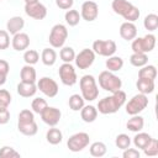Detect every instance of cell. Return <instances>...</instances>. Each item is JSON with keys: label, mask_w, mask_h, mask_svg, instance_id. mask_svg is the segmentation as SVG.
<instances>
[{"label": "cell", "mask_w": 158, "mask_h": 158, "mask_svg": "<svg viewBox=\"0 0 158 158\" xmlns=\"http://www.w3.org/2000/svg\"><path fill=\"white\" fill-rule=\"evenodd\" d=\"M126 93L122 91L121 89L111 93L110 96H105L104 99L99 100L98 102V112L102 114V115H109V114H115L117 112L126 102Z\"/></svg>", "instance_id": "obj_1"}, {"label": "cell", "mask_w": 158, "mask_h": 158, "mask_svg": "<svg viewBox=\"0 0 158 158\" xmlns=\"http://www.w3.org/2000/svg\"><path fill=\"white\" fill-rule=\"evenodd\" d=\"M111 7L115 14L122 16L126 21H130V22H135L136 20H138L141 15L138 7H136L127 0H112Z\"/></svg>", "instance_id": "obj_2"}, {"label": "cell", "mask_w": 158, "mask_h": 158, "mask_svg": "<svg viewBox=\"0 0 158 158\" xmlns=\"http://www.w3.org/2000/svg\"><path fill=\"white\" fill-rule=\"evenodd\" d=\"M79 86L81 91V96L86 101H94L99 96V88L95 78L91 74H85L79 80Z\"/></svg>", "instance_id": "obj_3"}, {"label": "cell", "mask_w": 158, "mask_h": 158, "mask_svg": "<svg viewBox=\"0 0 158 158\" xmlns=\"http://www.w3.org/2000/svg\"><path fill=\"white\" fill-rule=\"evenodd\" d=\"M99 85L105 91L115 93L122 88V80L110 70H104L99 74Z\"/></svg>", "instance_id": "obj_4"}, {"label": "cell", "mask_w": 158, "mask_h": 158, "mask_svg": "<svg viewBox=\"0 0 158 158\" xmlns=\"http://www.w3.org/2000/svg\"><path fill=\"white\" fill-rule=\"evenodd\" d=\"M156 47V36L153 33H147L143 37L133 38L131 48L133 53H149Z\"/></svg>", "instance_id": "obj_5"}, {"label": "cell", "mask_w": 158, "mask_h": 158, "mask_svg": "<svg viewBox=\"0 0 158 158\" xmlns=\"http://www.w3.org/2000/svg\"><path fill=\"white\" fill-rule=\"evenodd\" d=\"M68 38V30L63 23H57L52 27L48 42L53 48H62Z\"/></svg>", "instance_id": "obj_6"}, {"label": "cell", "mask_w": 158, "mask_h": 158, "mask_svg": "<svg viewBox=\"0 0 158 158\" xmlns=\"http://www.w3.org/2000/svg\"><path fill=\"white\" fill-rule=\"evenodd\" d=\"M148 98L144 94L138 93L137 95L132 96L128 102L126 104V112L128 115H138L139 112H142L147 106H148Z\"/></svg>", "instance_id": "obj_7"}, {"label": "cell", "mask_w": 158, "mask_h": 158, "mask_svg": "<svg viewBox=\"0 0 158 158\" xmlns=\"http://www.w3.org/2000/svg\"><path fill=\"white\" fill-rule=\"evenodd\" d=\"M95 54H99L101 57H110L114 56L117 46L116 42L112 40H96L93 42V48Z\"/></svg>", "instance_id": "obj_8"}, {"label": "cell", "mask_w": 158, "mask_h": 158, "mask_svg": "<svg viewBox=\"0 0 158 158\" xmlns=\"http://www.w3.org/2000/svg\"><path fill=\"white\" fill-rule=\"evenodd\" d=\"M90 137L86 132H77L72 135L67 141V147L72 152H80L89 146Z\"/></svg>", "instance_id": "obj_9"}, {"label": "cell", "mask_w": 158, "mask_h": 158, "mask_svg": "<svg viewBox=\"0 0 158 158\" xmlns=\"http://www.w3.org/2000/svg\"><path fill=\"white\" fill-rule=\"evenodd\" d=\"M58 74H59L60 81L67 86H73L78 80L77 72L72 65V63H63L58 69Z\"/></svg>", "instance_id": "obj_10"}, {"label": "cell", "mask_w": 158, "mask_h": 158, "mask_svg": "<svg viewBox=\"0 0 158 158\" xmlns=\"http://www.w3.org/2000/svg\"><path fill=\"white\" fill-rule=\"evenodd\" d=\"M38 89L47 98H54L58 94V91H59V88H58L57 81L54 79L49 78V77H42L37 81V90Z\"/></svg>", "instance_id": "obj_11"}, {"label": "cell", "mask_w": 158, "mask_h": 158, "mask_svg": "<svg viewBox=\"0 0 158 158\" xmlns=\"http://www.w3.org/2000/svg\"><path fill=\"white\" fill-rule=\"evenodd\" d=\"M94 60H95V53L93 49H89V48L81 49L78 54H75V58H74L75 65L79 69H88L89 67H91Z\"/></svg>", "instance_id": "obj_12"}, {"label": "cell", "mask_w": 158, "mask_h": 158, "mask_svg": "<svg viewBox=\"0 0 158 158\" xmlns=\"http://www.w3.org/2000/svg\"><path fill=\"white\" fill-rule=\"evenodd\" d=\"M80 16L88 22H93L99 16V6L95 1H84L80 7Z\"/></svg>", "instance_id": "obj_13"}, {"label": "cell", "mask_w": 158, "mask_h": 158, "mask_svg": "<svg viewBox=\"0 0 158 158\" xmlns=\"http://www.w3.org/2000/svg\"><path fill=\"white\" fill-rule=\"evenodd\" d=\"M41 118L42 121L48 125V126H57L58 122L60 121V117H62V112L57 107H53V106H47L41 114Z\"/></svg>", "instance_id": "obj_14"}, {"label": "cell", "mask_w": 158, "mask_h": 158, "mask_svg": "<svg viewBox=\"0 0 158 158\" xmlns=\"http://www.w3.org/2000/svg\"><path fill=\"white\" fill-rule=\"evenodd\" d=\"M25 12L27 16L35 20H43L47 16V7L40 1L33 4H25Z\"/></svg>", "instance_id": "obj_15"}, {"label": "cell", "mask_w": 158, "mask_h": 158, "mask_svg": "<svg viewBox=\"0 0 158 158\" xmlns=\"http://www.w3.org/2000/svg\"><path fill=\"white\" fill-rule=\"evenodd\" d=\"M11 46L15 51L21 52V51H26L30 46V37L27 33L25 32H19L16 35H14L12 40H11Z\"/></svg>", "instance_id": "obj_16"}, {"label": "cell", "mask_w": 158, "mask_h": 158, "mask_svg": "<svg viewBox=\"0 0 158 158\" xmlns=\"http://www.w3.org/2000/svg\"><path fill=\"white\" fill-rule=\"evenodd\" d=\"M120 36L125 41H132L137 36V27L133 22L126 21L120 26Z\"/></svg>", "instance_id": "obj_17"}, {"label": "cell", "mask_w": 158, "mask_h": 158, "mask_svg": "<svg viewBox=\"0 0 158 158\" xmlns=\"http://www.w3.org/2000/svg\"><path fill=\"white\" fill-rule=\"evenodd\" d=\"M25 26V20L21 16H12L6 22V31L9 35H16L21 32V30Z\"/></svg>", "instance_id": "obj_18"}, {"label": "cell", "mask_w": 158, "mask_h": 158, "mask_svg": "<svg viewBox=\"0 0 158 158\" xmlns=\"http://www.w3.org/2000/svg\"><path fill=\"white\" fill-rule=\"evenodd\" d=\"M36 91H37V85L35 83L20 81L17 84V94L22 98H31L36 94Z\"/></svg>", "instance_id": "obj_19"}, {"label": "cell", "mask_w": 158, "mask_h": 158, "mask_svg": "<svg viewBox=\"0 0 158 158\" xmlns=\"http://www.w3.org/2000/svg\"><path fill=\"white\" fill-rule=\"evenodd\" d=\"M80 117L84 122L91 123L98 117V109L93 105H84L80 110Z\"/></svg>", "instance_id": "obj_20"}, {"label": "cell", "mask_w": 158, "mask_h": 158, "mask_svg": "<svg viewBox=\"0 0 158 158\" xmlns=\"http://www.w3.org/2000/svg\"><path fill=\"white\" fill-rule=\"evenodd\" d=\"M20 78H21V81H25V83H36L37 74L33 65H30V64L23 65L20 72Z\"/></svg>", "instance_id": "obj_21"}, {"label": "cell", "mask_w": 158, "mask_h": 158, "mask_svg": "<svg viewBox=\"0 0 158 158\" xmlns=\"http://www.w3.org/2000/svg\"><path fill=\"white\" fill-rule=\"evenodd\" d=\"M136 86L138 89V91L141 94L148 95L152 94L154 91V80L152 79H144V78H138V80L136 81Z\"/></svg>", "instance_id": "obj_22"}, {"label": "cell", "mask_w": 158, "mask_h": 158, "mask_svg": "<svg viewBox=\"0 0 158 158\" xmlns=\"http://www.w3.org/2000/svg\"><path fill=\"white\" fill-rule=\"evenodd\" d=\"M17 130L20 133L25 135V136H35L38 131V126L36 123V121H31V122H17Z\"/></svg>", "instance_id": "obj_23"}, {"label": "cell", "mask_w": 158, "mask_h": 158, "mask_svg": "<svg viewBox=\"0 0 158 158\" xmlns=\"http://www.w3.org/2000/svg\"><path fill=\"white\" fill-rule=\"evenodd\" d=\"M144 126V118L139 115H132V117L127 121L126 123V127L128 131H132V132H139L142 131Z\"/></svg>", "instance_id": "obj_24"}, {"label": "cell", "mask_w": 158, "mask_h": 158, "mask_svg": "<svg viewBox=\"0 0 158 158\" xmlns=\"http://www.w3.org/2000/svg\"><path fill=\"white\" fill-rule=\"evenodd\" d=\"M46 138H47V142L49 144H59L63 139V133L59 128H56V126H52V128H49L46 133Z\"/></svg>", "instance_id": "obj_25"}, {"label": "cell", "mask_w": 158, "mask_h": 158, "mask_svg": "<svg viewBox=\"0 0 158 158\" xmlns=\"http://www.w3.org/2000/svg\"><path fill=\"white\" fill-rule=\"evenodd\" d=\"M41 60L44 65L52 67L57 62V52L53 48H44L41 53Z\"/></svg>", "instance_id": "obj_26"}, {"label": "cell", "mask_w": 158, "mask_h": 158, "mask_svg": "<svg viewBox=\"0 0 158 158\" xmlns=\"http://www.w3.org/2000/svg\"><path fill=\"white\" fill-rule=\"evenodd\" d=\"M105 65H106L107 70H110V72H118L123 67V59L118 56H110V57H107Z\"/></svg>", "instance_id": "obj_27"}, {"label": "cell", "mask_w": 158, "mask_h": 158, "mask_svg": "<svg viewBox=\"0 0 158 158\" xmlns=\"http://www.w3.org/2000/svg\"><path fill=\"white\" fill-rule=\"evenodd\" d=\"M152 139V136L149 133H146V132H137L136 136L133 137V144L136 148H139V149H143Z\"/></svg>", "instance_id": "obj_28"}, {"label": "cell", "mask_w": 158, "mask_h": 158, "mask_svg": "<svg viewBox=\"0 0 158 158\" xmlns=\"http://www.w3.org/2000/svg\"><path fill=\"white\" fill-rule=\"evenodd\" d=\"M138 78H144V79H152L154 80L157 78V69L152 64H146L141 67L138 72Z\"/></svg>", "instance_id": "obj_29"}, {"label": "cell", "mask_w": 158, "mask_h": 158, "mask_svg": "<svg viewBox=\"0 0 158 158\" xmlns=\"http://www.w3.org/2000/svg\"><path fill=\"white\" fill-rule=\"evenodd\" d=\"M130 63L133 67L141 68V67L148 64V56H147V53H132L130 57Z\"/></svg>", "instance_id": "obj_30"}, {"label": "cell", "mask_w": 158, "mask_h": 158, "mask_svg": "<svg viewBox=\"0 0 158 158\" xmlns=\"http://www.w3.org/2000/svg\"><path fill=\"white\" fill-rule=\"evenodd\" d=\"M84 98L79 94H73L69 96V100H68V105L69 107L73 110V111H80L81 107L85 105L84 104Z\"/></svg>", "instance_id": "obj_31"}, {"label": "cell", "mask_w": 158, "mask_h": 158, "mask_svg": "<svg viewBox=\"0 0 158 158\" xmlns=\"http://www.w3.org/2000/svg\"><path fill=\"white\" fill-rule=\"evenodd\" d=\"M80 19H81V16H80L79 11H78V10H74V9L67 10V12H65V15H64L65 22H67L69 26H72V27H73V26H77V25L79 23Z\"/></svg>", "instance_id": "obj_32"}, {"label": "cell", "mask_w": 158, "mask_h": 158, "mask_svg": "<svg viewBox=\"0 0 158 158\" xmlns=\"http://www.w3.org/2000/svg\"><path fill=\"white\" fill-rule=\"evenodd\" d=\"M89 151H90V154L93 157H102V156L106 154L107 148H106V144L104 142H99L98 141V142H94V143L90 144Z\"/></svg>", "instance_id": "obj_33"}, {"label": "cell", "mask_w": 158, "mask_h": 158, "mask_svg": "<svg viewBox=\"0 0 158 158\" xmlns=\"http://www.w3.org/2000/svg\"><path fill=\"white\" fill-rule=\"evenodd\" d=\"M143 26L149 32H153L158 28V16L156 14H148L143 20Z\"/></svg>", "instance_id": "obj_34"}, {"label": "cell", "mask_w": 158, "mask_h": 158, "mask_svg": "<svg viewBox=\"0 0 158 158\" xmlns=\"http://www.w3.org/2000/svg\"><path fill=\"white\" fill-rule=\"evenodd\" d=\"M59 57L63 60V63H72L75 58V52L72 47H62L59 52Z\"/></svg>", "instance_id": "obj_35"}, {"label": "cell", "mask_w": 158, "mask_h": 158, "mask_svg": "<svg viewBox=\"0 0 158 158\" xmlns=\"http://www.w3.org/2000/svg\"><path fill=\"white\" fill-rule=\"evenodd\" d=\"M23 60H25L26 64L33 65L40 60V54L35 49H26L25 53H23Z\"/></svg>", "instance_id": "obj_36"}, {"label": "cell", "mask_w": 158, "mask_h": 158, "mask_svg": "<svg viewBox=\"0 0 158 158\" xmlns=\"http://www.w3.org/2000/svg\"><path fill=\"white\" fill-rule=\"evenodd\" d=\"M115 144H116L117 148H120V149L123 151V149H126V148L130 147V144H131V138H130V136L126 135V133H120V135H117V137L115 138Z\"/></svg>", "instance_id": "obj_37"}, {"label": "cell", "mask_w": 158, "mask_h": 158, "mask_svg": "<svg viewBox=\"0 0 158 158\" xmlns=\"http://www.w3.org/2000/svg\"><path fill=\"white\" fill-rule=\"evenodd\" d=\"M47 106H48L47 101L44 99H42V98H36L31 102V109H32V111L35 114H41Z\"/></svg>", "instance_id": "obj_38"}, {"label": "cell", "mask_w": 158, "mask_h": 158, "mask_svg": "<svg viewBox=\"0 0 158 158\" xmlns=\"http://www.w3.org/2000/svg\"><path fill=\"white\" fill-rule=\"evenodd\" d=\"M143 153L147 156V157H154L158 154V141L156 138H152L151 142L142 149Z\"/></svg>", "instance_id": "obj_39"}, {"label": "cell", "mask_w": 158, "mask_h": 158, "mask_svg": "<svg viewBox=\"0 0 158 158\" xmlns=\"http://www.w3.org/2000/svg\"><path fill=\"white\" fill-rule=\"evenodd\" d=\"M19 157L20 153L12 147L4 146L0 148V158H19Z\"/></svg>", "instance_id": "obj_40"}, {"label": "cell", "mask_w": 158, "mask_h": 158, "mask_svg": "<svg viewBox=\"0 0 158 158\" xmlns=\"http://www.w3.org/2000/svg\"><path fill=\"white\" fill-rule=\"evenodd\" d=\"M35 121V114L33 111L28 109H23L19 114V122H31Z\"/></svg>", "instance_id": "obj_41"}, {"label": "cell", "mask_w": 158, "mask_h": 158, "mask_svg": "<svg viewBox=\"0 0 158 158\" xmlns=\"http://www.w3.org/2000/svg\"><path fill=\"white\" fill-rule=\"evenodd\" d=\"M10 46V35L5 30H0V49H7Z\"/></svg>", "instance_id": "obj_42"}, {"label": "cell", "mask_w": 158, "mask_h": 158, "mask_svg": "<svg viewBox=\"0 0 158 158\" xmlns=\"http://www.w3.org/2000/svg\"><path fill=\"white\" fill-rule=\"evenodd\" d=\"M10 102H11V94L6 89H0V104L9 107Z\"/></svg>", "instance_id": "obj_43"}, {"label": "cell", "mask_w": 158, "mask_h": 158, "mask_svg": "<svg viewBox=\"0 0 158 158\" xmlns=\"http://www.w3.org/2000/svg\"><path fill=\"white\" fill-rule=\"evenodd\" d=\"M141 153L138 152V149L136 148H126L123 149V153H122V157L123 158H139Z\"/></svg>", "instance_id": "obj_44"}, {"label": "cell", "mask_w": 158, "mask_h": 158, "mask_svg": "<svg viewBox=\"0 0 158 158\" xmlns=\"http://www.w3.org/2000/svg\"><path fill=\"white\" fill-rule=\"evenodd\" d=\"M74 4V0H56V5L62 10H69L72 9Z\"/></svg>", "instance_id": "obj_45"}, {"label": "cell", "mask_w": 158, "mask_h": 158, "mask_svg": "<svg viewBox=\"0 0 158 158\" xmlns=\"http://www.w3.org/2000/svg\"><path fill=\"white\" fill-rule=\"evenodd\" d=\"M10 121V111L9 109L0 111V125H6Z\"/></svg>", "instance_id": "obj_46"}, {"label": "cell", "mask_w": 158, "mask_h": 158, "mask_svg": "<svg viewBox=\"0 0 158 158\" xmlns=\"http://www.w3.org/2000/svg\"><path fill=\"white\" fill-rule=\"evenodd\" d=\"M10 72V65L5 59H0V74L7 75Z\"/></svg>", "instance_id": "obj_47"}, {"label": "cell", "mask_w": 158, "mask_h": 158, "mask_svg": "<svg viewBox=\"0 0 158 158\" xmlns=\"http://www.w3.org/2000/svg\"><path fill=\"white\" fill-rule=\"evenodd\" d=\"M6 78H7V75L0 74V86H1V85H4V84L6 83Z\"/></svg>", "instance_id": "obj_48"}, {"label": "cell", "mask_w": 158, "mask_h": 158, "mask_svg": "<svg viewBox=\"0 0 158 158\" xmlns=\"http://www.w3.org/2000/svg\"><path fill=\"white\" fill-rule=\"evenodd\" d=\"M33 2H38V0H25V4H33Z\"/></svg>", "instance_id": "obj_49"}, {"label": "cell", "mask_w": 158, "mask_h": 158, "mask_svg": "<svg viewBox=\"0 0 158 158\" xmlns=\"http://www.w3.org/2000/svg\"><path fill=\"white\" fill-rule=\"evenodd\" d=\"M6 109H7V106H5V105L0 104V111H1V110H6Z\"/></svg>", "instance_id": "obj_50"}, {"label": "cell", "mask_w": 158, "mask_h": 158, "mask_svg": "<svg viewBox=\"0 0 158 158\" xmlns=\"http://www.w3.org/2000/svg\"><path fill=\"white\" fill-rule=\"evenodd\" d=\"M0 1H1V0H0Z\"/></svg>", "instance_id": "obj_51"}]
</instances>
